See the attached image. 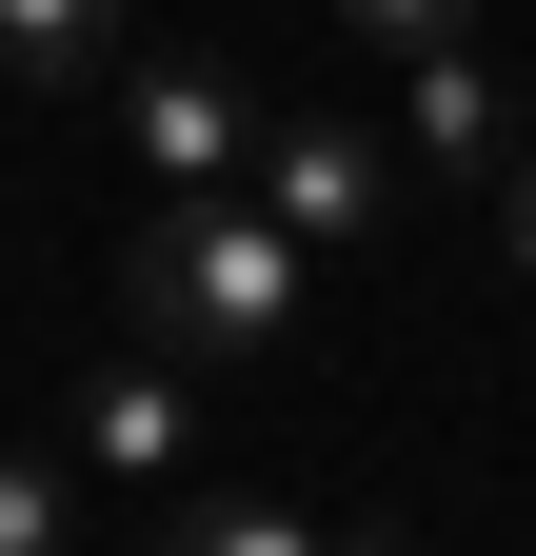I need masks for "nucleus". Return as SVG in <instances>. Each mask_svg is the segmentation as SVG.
<instances>
[{
	"mask_svg": "<svg viewBox=\"0 0 536 556\" xmlns=\"http://www.w3.org/2000/svg\"><path fill=\"white\" fill-rule=\"evenodd\" d=\"M298 239L258 219V199H159V239L119 258V318H140V358H179V378H258L298 338Z\"/></svg>",
	"mask_w": 536,
	"mask_h": 556,
	"instance_id": "obj_1",
	"label": "nucleus"
},
{
	"mask_svg": "<svg viewBox=\"0 0 536 556\" xmlns=\"http://www.w3.org/2000/svg\"><path fill=\"white\" fill-rule=\"evenodd\" d=\"M258 219H279L298 258H358L397 219V139L378 119H258Z\"/></svg>",
	"mask_w": 536,
	"mask_h": 556,
	"instance_id": "obj_2",
	"label": "nucleus"
},
{
	"mask_svg": "<svg viewBox=\"0 0 536 556\" xmlns=\"http://www.w3.org/2000/svg\"><path fill=\"white\" fill-rule=\"evenodd\" d=\"M516 100H497V60L477 40H437V60H397V160H418V179H457V199H497L516 179Z\"/></svg>",
	"mask_w": 536,
	"mask_h": 556,
	"instance_id": "obj_3",
	"label": "nucleus"
},
{
	"mask_svg": "<svg viewBox=\"0 0 536 556\" xmlns=\"http://www.w3.org/2000/svg\"><path fill=\"white\" fill-rule=\"evenodd\" d=\"M119 139L159 160V199H219V179H258V100L219 80V60H159V80L119 100Z\"/></svg>",
	"mask_w": 536,
	"mask_h": 556,
	"instance_id": "obj_4",
	"label": "nucleus"
},
{
	"mask_svg": "<svg viewBox=\"0 0 536 556\" xmlns=\"http://www.w3.org/2000/svg\"><path fill=\"white\" fill-rule=\"evenodd\" d=\"M179 438H199L179 358H100L80 397H60V457H80V477H179Z\"/></svg>",
	"mask_w": 536,
	"mask_h": 556,
	"instance_id": "obj_5",
	"label": "nucleus"
},
{
	"mask_svg": "<svg viewBox=\"0 0 536 556\" xmlns=\"http://www.w3.org/2000/svg\"><path fill=\"white\" fill-rule=\"evenodd\" d=\"M0 60H21V100L100 80V60H119V0H0Z\"/></svg>",
	"mask_w": 536,
	"mask_h": 556,
	"instance_id": "obj_6",
	"label": "nucleus"
},
{
	"mask_svg": "<svg viewBox=\"0 0 536 556\" xmlns=\"http://www.w3.org/2000/svg\"><path fill=\"white\" fill-rule=\"evenodd\" d=\"M159 556H339V536L279 517V497H179V517H159ZM358 556H397V536H358Z\"/></svg>",
	"mask_w": 536,
	"mask_h": 556,
	"instance_id": "obj_7",
	"label": "nucleus"
},
{
	"mask_svg": "<svg viewBox=\"0 0 536 556\" xmlns=\"http://www.w3.org/2000/svg\"><path fill=\"white\" fill-rule=\"evenodd\" d=\"M0 556H80V457H21V438H0Z\"/></svg>",
	"mask_w": 536,
	"mask_h": 556,
	"instance_id": "obj_8",
	"label": "nucleus"
},
{
	"mask_svg": "<svg viewBox=\"0 0 536 556\" xmlns=\"http://www.w3.org/2000/svg\"><path fill=\"white\" fill-rule=\"evenodd\" d=\"M339 40H378V60H437V40H477V0H318Z\"/></svg>",
	"mask_w": 536,
	"mask_h": 556,
	"instance_id": "obj_9",
	"label": "nucleus"
},
{
	"mask_svg": "<svg viewBox=\"0 0 536 556\" xmlns=\"http://www.w3.org/2000/svg\"><path fill=\"white\" fill-rule=\"evenodd\" d=\"M497 199H516V258H536V139H516V179H497Z\"/></svg>",
	"mask_w": 536,
	"mask_h": 556,
	"instance_id": "obj_10",
	"label": "nucleus"
}]
</instances>
